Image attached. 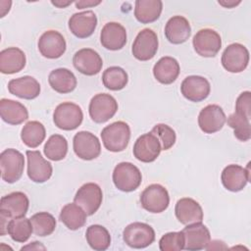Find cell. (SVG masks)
I'll return each instance as SVG.
<instances>
[{
  "label": "cell",
  "instance_id": "obj_1",
  "mask_svg": "<svg viewBox=\"0 0 251 251\" xmlns=\"http://www.w3.org/2000/svg\"><path fill=\"white\" fill-rule=\"evenodd\" d=\"M101 138L107 150L122 152L127 147L130 139L129 126L123 121L112 123L102 129Z\"/></svg>",
  "mask_w": 251,
  "mask_h": 251
},
{
  "label": "cell",
  "instance_id": "obj_2",
  "mask_svg": "<svg viewBox=\"0 0 251 251\" xmlns=\"http://www.w3.org/2000/svg\"><path fill=\"white\" fill-rule=\"evenodd\" d=\"M0 168L2 179L8 183H14L23 176L25 157L16 149H5L0 154Z\"/></svg>",
  "mask_w": 251,
  "mask_h": 251
},
{
  "label": "cell",
  "instance_id": "obj_3",
  "mask_svg": "<svg viewBox=\"0 0 251 251\" xmlns=\"http://www.w3.org/2000/svg\"><path fill=\"white\" fill-rule=\"evenodd\" d=\"M142 180L139 169L129 162L119 163L113 172L115 186L124 192H131L138 188Z\"/></svg>",
  "mask_w": 251,
  "mask_h": 251
},
{
  "label": "cell",
  "instance_id": "obj_4",
  "mask_svg": "<svg viewBox=\"0 0 251 251\" xmlns=\"http://www.w3.org/2000/svg\"><path fill=\"white\" fill-rule=\"evenodd\" d=\"M83 120L81 108L72 102H63L59 104L53 113V122L55 126L63 130H74L77 128Z\"/></svg>",
  "mask_w": 251,
  "mask_h": 251
},
{
  "label": "cell",
  "instance_id": "obj_5",
  "mask_svg": "<svg viewBox=\"0 0 251 251\" xmlns=\"http://www.w3.org/2000/svg\"><path fill=\"white\" fill-rule=\"evenodd\" d=\"M123 239L129 247L141 249L154 242L155 231L148 224L135 222L126 226L123 231Z\"/></svg>",
  "mask_w": 251,
  "mask_h": 251
},
{
  "label": "cell",
  "instance_id": "obj_6",
  "mask_svg": "<svg viewBox=\"0 0 251 251\" xmlns=\"http://www.w3.org/2000/svg\"><path fill=\"white\" fill-rule=\"evenodd\" d=\"M118 111V102L110 94L98 93L89 103L88 112L91 120L97 124H103L115 116Z\"/></svg>",
  "mask_w": 251,
  "mask_h": 251
},
{
  "label": "cell",
  "instance_id": "obj_7",
  "mask_svg": "<svg viewBox=\"0 0 251 251\" xmlns=\"http://www.w3.org/2000/svg\"><path fill=\"white\" fill-rule=\"evenodd\" d=\"M140 203L142 208L150 213H162L169 207V192L159 183L150 184L141 192Z\"/></svg>",
  "mask_w": 251,
  "mask_h": 251
},
{
  "label": "cell",
  "instance_id": "obj_8",
  "mask_svg": "<svg viewBox=\"0 0 251 251\" xmlns=\"http://www.w3.org/2000/svg\"><path fill=\"white\" fill-rule=\"evenodd\" d=\"M103 200L102 189L97 183L87 182L76 191L74 202L80 206L87 216H91L100 208Z\"/></svg>",
  "mask_w": 251,
  "mask_h": 251
},
{
  "label": "cell",
  "instance_id": "obj_9",
  "mask_svg": "<svg viewBox=\"0 0 251 251\" xmlns=\"http://www.w3.org/2000/svg\"><path fill=\"white\" fill-rule=\"evenodd\" d=\"M192 44L195 52L205 58L215 57L222 48L220 34L211 28H203L196 32Z\"/></svg>",
  "mask_w": 251,
  "mask_h": 251
},
{
  "label": "cell",
  "instance_id": "obj_10",
  "mask_svg": "<svg viewBox=\"0 0 251 251\" xmlns=\"http://www.w3.org/2000/svg\"><path fill=\"white\" fill-rule=\"evenodd\" d=\"M158 37L155 31L144 28L138 32L132 43V55L139 61L151 60L158 51Z\"/></svg>",
  "mask_w": 251,
  "mask_h": 251
},
{
  "label": "cell",
  "instance_id": "obj_11",
  "mask_svg": "<svg viewBox=\"0 0 251 251\" xmlns=\"http://www.w3.org/2000/svg\"><path fill=\"white\" fill-rule=\"evenodd\" d=\"M221 62L227 72L241 73L248 66L249 51L240 43H231L223 52Z\"/></svg>",
  "mask_w": 251,
  "mask_h": 251
},
{
  "label": "cell",
  "instance_id": "obj_12",
  "mask_svg": "<svg viewBox=\"0 0 251 251\" xmlns=\"http://www.w3.org/2000/svg\"><path fill=\"white\" fill-rule=\"evenodd\" d=\"M75 155L85 161L96 159L101 153V144L96 135L89 131H78L73 139Z\"/></svg>",
  "mask_w": 251,
  "mask_h": 251
},
{
  "label": "cell",
  "instance_id": "obj_13",
  "mask_svg": "<svg viewBox=\"0 0 251 251\" xmlns=\"http://www.w3.org/2000/svg\"><path fill=\"white\" fill-rule=\"evenodd\" d=\"M162 150L161 143L158 137L152 132H147L140 135L133 145V156L140 162H154Z\"/></svg>",
  "mask_w": 251,
  "mask_h": 251
},
{
  "label": "cell",
  "instance_id": "obj_14",
  "mask_svg": "<svg viewBox=\"0 0 251 251\" xmlns=\"http://www.w3.org/2000/svg\"><path fill=\"white\" fill-rule=\"evenodd\" d=\"M226 122V117L219 105L210 104L204 107L198 116V125L204 133H215L223 128Z\"/></svg>",
  "mask_w": 251,
  "mask_h": 251
},
{
  "label": "cell",
  "instance_id": "obj_15",
  "mask_svg": "<svg viewBox=\"0 0 251 251\" xmlns=\"http://www.w3.org/2000/svg\"><path fill=\"white\" fill-rule=\"evenodd\" d=\"M25 154L27 158V176L30 180L37 183L47 181L53 173L51 163L45 160L37 150H27Z\"/></svg>",
  "mask_w": 251,
  "mask_h": 251
},
{
  "label": "cell",
  "instance_id": "obj_16",
  "mask_svg": "<svg viewBox=\"0 0 251 251\" xmlns=\"http://www.w3.org/2000/svg\"><path fill=\"white\" fill-rule=\"evenodd\" d=\"M181 232L184 236V249L188 251L206 249L211 240L210 231L202 222L186 225Z\"/></svg>",
  "mask_w": 251,
  "mask_h": 251
},
{
  "label": "cell",
  "instance_id": "obj_17",
  "mask_svg": "<svg viewBox=\"0 0 251 251\" xmlns=\"http://www.w3.org/2000/svg\"><path fill=\"white\" fill-rule=\"evenodd\" d=\"M38 50L47 59L60 58L66 51L64 36L57 30H47L38 39Z\"/></svg>",
  "mask_w": 251,
  "mask_h": 251
},
{
  "label": "cell",
  "instance_id": "obj_18",
  "mask_svg": "<svg viewBox=\"0 0 251 251\" xmlns=\"http://www.w3.org/2000/svg\"><path fill=\"white\" fill-rule=\"evenodd\" d=\"M74 67L82 75H97L103 66L100 55L91 48H82L76 51L73 57Z\"/></svg>",
  "mask_w": 251,
  "mask_h": 251
},
{
  "label": "cell",
  "instance_id": "obj_19",
  "mask_svg": "<svg viewBox=\"0 0 251 251\" xmlns=\"http://www.w3.org/2000/svg\"><path fill=\"white\" fill-rule=\"evenodd\" d=\"M180 91L184 98L191 102L205 100L211 91V85L207 78L200 75L186 76L180 85Z\"/></svg>",
  "mask_w": 251,
  "mask_h": 251
},
{
  "label": "cell",
  "instance_id": "obj_20",
  "mask_svg": "<svg viewBox=\"0 0 251 251\" xmlns=\"http://www.w3.org/2000/svg\"><path fill=\"white\" fill-rule=\"evenodd\" d=\"M249 165L250 164H248L246 169L235 164L226 166L221 176V180L225 188L232 192L242 190L250 179Z\"/></svg>",
  "mask_w": 251,
  "mask_h": 251
},
{
  "label": "cell",
  "instance_id": "obj_21",
  "mask_svg": "<svg viewBox=\"0 0 251 251\" xmlns=\"http://www.w3.org/2000/svg\"><path fill=\"white\" fill-rule=\"evenodd\" d=\"M29 206L27 196L21 191H15L3 196L0 200V213L10 220L25 217Z\"/></svg>",
  "mask_w": 251,
  "mask_h": 251
},
{
  "label": "cell",
  "instance_id": "obj_22",
  "mask_svg": "<svg viewBox=\"0 0 251 251\" xmlns=\"http://www.w3.org/2000/svg\"><path fill=\"white\" fill-rule=\"evenodd\" d=\"M97 25V17L93 11H84L74 14L69 20L71 32L78 38L89 37Z\"/></svg>",
  "mask_w": 251,
  "mask_h": 251
},
{
  "label": "cell",
  "instance_id": "obj_23",
  "mask_svg": "<svg viewBox=\"0 0 251 251\" xmlns=\"http://www.w3.org/2000/svg\"><path fill=\"white\" fill-rule=\"evenodd\" d=\"M100 41L102 46L108 50H120L126 43V30L124 25L119 23H107L102 27Z\"/></svg>",
  "mask_w": 251,
  "mask_h": 251
},
{
  "label": "cell",
  "instance_id": "obj_24",
  "mask_svg": "<svg viewBox=\"0 0 251 251\" xmlns=\"http://www.w3.org/2000/svg\"><path fill=\"white\" fill-rule=\"evenodd\" d=\"M175 214L182 225L200 223L203 220V210L200 204L192 198L184 197L177 200L175 207Z\"/></svg>",
  "mask_w": 251,
  "mask_h": 251
},
{
  "label": "cell",
  "instance_id": "obj_25",
  "mask_svg": "<svg viewBox=\"0 0 251 251\" xmlns=\"http://www.w3.org/2000/svg\"><path fill=\"white\" fill-rule=\"evenodd\" d=\"M8 90L19 98L31 100L40 94V84L34 77L25 75L11 79L8 82Z\"/></svg>",
  "mask_w": 251,
  "mask_h": 251
},
{
  "label": "cell",
  "instance_id": "obj_26",
  "mask_svg": "<svg viewBox=\"0 0 251 251\" xmlns=\"http://www.w3.org/2000/svg\"><path fill=\"white\" fill-rule=\"evenodd\" d=\"M191 34L190 24L182 16H174L166 24L165 36L173 44L185 42Z\"/></svg>",
  "mask_w": 251,
  "mask_h": 251
},
{
  "label": "cell",
  "instance_id": "obj_27",
  "mask_svg": "<svg viewBox=\"0 0 251 251\" xmlns=\"http://www.w3.org/2000/svg\"><path fill=\"white\" fill-rule=\"evenodd\" d=\"M25 54L18 47H9L0 52V72L13 75L21 72L25 66Z\"/></svg>",
  "mask_w": 251,
  "mask_h": 251
},
{
  "label": "cell",
  "instance_id": "obj_28",
  "mask_svg": "<svg viewBox=\"0 0 251 251\" xmlns=\"http://www.w3.org/2000/svg\"><path fill=\"white\" fill-rule=\"evenodd\" d=\"M0 116L5 123L17 126L28 119V112L22 103L2 98L0 100Z\"/></svg>",
  "mask_w": 251,
  "mask_h": 251
},
{
  "label": "cell",
  "instance_id": "obj_29",
  "mask_svg": "<svg viewBox=\"0 0 251 251\" xmlns=\"http://www.w3.org/2000/svg\"><path fill=\"white\" fill-rule=\"evenodd\" d=\"M180 72L178 62L170 56H165L153 67V75L155 78L163 84L173 83L178 76Z\"/></svg>",
  "mask_w": 251,
  "mask_h": 251
},
{
  "label": "cell",
  "instance_id": "obj_30",
  "mask_svg": "<svg viewBox=\"0 0 251 251\" xmlns=\"http://www.w3.org/2000/svg\"><path fill=\"white\" fill-rule=\"evenodd\" d=\"M48 82L52 89L58 93H70L76 87V77L73 72L66 68L53 70L48 76Z\"/></svg>",
  "mask_w": 251,
  "mask_h": 251
},
{
  "label": "cell",
  "instance_id": "obj_31",
  "mask_svg": "<svg viewBox=\"0 0 251 251\" xmlns=\"http://www.w3.org/2000/svg\"><path fill=\"white\" fill-rule=\"evenodd\" d=\"M163 10L160 0H137L134 6V17L141 24H150L157 21Z\"/></svg>",
  "mask_w": 251,
  "mask_h": 251
},
{
  "label": "cell",
  "instance_id": "obj_32",
  "mask_svg": "<svg viewBox=\"0 0 251 251\" xmlns=\"http://www.w3.org/2000/svg\"><path fill=\"white\" fill-rule=\"evenodd\" d=\"M86 213L77 204H66L60 213V221L71 230H76L82 227L86 222Z\"/></svg>",
  "mask_w": 251,
  "mask_h": 251
},
{
  "label": "cell",
  "instance_id": "obj_33",
  "mask_svg": "<svg viewBox=\"0 0 251 251\" xmlns=\"http://www.w3.org/2000/svg\"><path fill=\"white\" fill-rule=\"evenodd\" d=\"M46 130L44 126L38 121H29L22 128V141L29 148L38 147L44 140Z\"/></svg>",
  "mask_w": 251,
  "mask_h": 251
},
{
  "label": "cell",
  "instance_id": "obj_34",
  "mask_svg": "<svg viewBox=\"0 0 251 251\" xmlns=\"http://www.w3.org/2000/svg\"><path fill=\"white\" fill-rule=\"evenodd\" d=\"M33 232L30 219L25 217L14 218L9 221L7 226V233L10 237L20 243H25Z\"/></svg>",
  "mask_w": 251,
  "mask_h": 251
},
{
  "label": "cell",
  "instance_id": "obj_35",
  "mask_svg": "<svg viewBox=\"0 0 251 251\" xmlns=\"http://www.w3.org/2000/svg\"><path fill=\"white\" fill-rule=\"evenodd\" d=\"M85 238L88 245L97 251H104L111 244V236L106 227L100 225H92L87 227Z\"/></svg>",
  "mask_w": 251,
  "mask_h": 251
},
{
  "label": "cell",
  "instance_id": "obj_36",
  "mask_svg": "<svg viewBox=\"0 0 251 251\" xmlns=\"http://www.w3.org/2000/svg\"><path fill=\"white\" fill-rule=\"evenodd\" d=\"M102 81L106 88L118 91L126 87L128 81V76L123 68L113 66L104 71L102 75Z\"/></svg>",
  "mask_w": 251,
  "mask_h": 251
},
{
  "label": "cell",
  "instance_id": "obj_37",
  "mask_svg": "<svg viewBox=\"0 0 251 251\" xmlns=\"http://www.w3.org/2000/svg\"><path fill=\"white\" fill-rule=\"evenodd\" d=\"M68 153V141L61 134L51 135L44 145V154L51 161H61Z\"/></svg>",
  "mask_w": 251,
  "mask_h": 251
},
{
  "label": "cell",
  "instance_id": "obj_38",
  "mask_svg": "<svg viewBox=\"0 0 251 251\" xmlns=\"http://www.w3.org/2000/svg\"><path fill=\"white\" fill-rule=\"evenodd\" d=\"M33 233L38 236H47L56 228L55 218L47 212H39L30 217Z\"/></svg>",
  "mask_w": 251,
  "mask_h": 251
},
{
  "label": "cell",
  "instance_id": "obj_39",
  "mask_svg": "<svg viewBox=\"0 0 251 251\" xmlns=\"http://www.w3.org/2000/svg\"><path fill=\"white\" fill-rule=\"evenodd\" d=\"M227 125L233 129L234 136L240 141H248L251 137L250 119L233 113L227 118Z\"/></svg>",
  "mask_w": 251,
  "mask_h": 251
},
{
  "label": "cell",
  "instance_id": "obj_40",
  "mask_svg": "<svg viewBox=\"0 0 251 251\" xmlns=\"http://www.w3.org/2000/svg\"><path fill=\"white\" fill-rule=\"evenodd\" d=\"M161 251H180L184 249V236L181 231H172L164 234L159 240Z\"/></svg>",
  "mask_w": 251,
  "mask_h": 251
},
{
  "label": "cell",
  "instance_id": "obj_41",
  "mask_svg": "<svg viewBox=\"0 0 251 251\" xmlns=\"http://www.w3.org/2000/svg\"><path fill=\"white\" fill-rule=\"evenodd\" d=\"M151 131L158 137L162 146V150H169L176 143V132L166 124H157Z\"/></svg>",
  "mask_w": 251,
  "mask_h": 251
},
{
  "label": "cell",
  "instance_id": "obj_42",
  "mask_svg": "<svg viewBox=\"0 0 251 251\" xmlns=\"http://www.w3.org/2000/svg\"><path fill=\"white\" fill-rule=\"evenodd\" d=\"M235 113L250 119L251 113V93L250 91H243L239 94L235 102Z\"/></svg>",
  "mask_w": 251,
  "mask_h": 251
},
{
  "label": "cell",
  "instance_id": "obj_43",
  "mask_svg": "<svg viewBox=\"0 0 251 251\" xmlns=\"http://www.w3.org/2000/svg\"><path fill=\"white\" fill-rule=\"evenodd\" d=\"M101 3V1H85V0H81V1H76L75 7L77 9H84V8H88V7H94L97 6Z\"/></svg>",
  "mask_w": 251,
  "mask_h": 251
},
{
  "label": "cell",
  "instance_id": "obj_44",
  "mask_svg": "<svg viewBox=\"0 0 251 251\" xmlns=\"http://www.w3.org/2000/svg\"><path fill=\"white\" fill-rule=\"evenodd\" d=\"M21 250H45V247L41 244V242L34 241V242H31L30 244H28L26 246L22 247Z\"/></svg>",
  "mask_w": 251,
  "mask_h": 251
},
{
  "label": "cell",
  "instance_id": "obj_45",
  "mask_svg": "<svg viewBox=\"0 0 251 251\" xmlns=\"http://www.w3.org/2000/svg\"><path fill=\"white\" fill-rule=\"evenodd\" d=\"M220 5H222V6H224L225 8H233V7H235V6H237L238 4H240L241 3V1L240 0H238V1H234V0H220L219 2H218Z\"/></svg>",
  "mask_w": 251,
  "mask_h": 251
},
{
  "label": "cell",
  "instance_id": "obj_46",
  "mask_svg": "<svg viewBox=\"0 0 251 251\" xmlns=\"http://www.w3.org/2000/svg\"><path fill=\"white\" fill-rule=\"evenodd\" d=\"M11 5H12V2L11 1H1L0 2V6H1V18H3L9 11L10 9L8 8H11Z\"/></svg>",
  "mask_w": 251,
  "mask_h": 251
},
{
  "label": "cell",
  "instance_id": "obj_47",
  "mask_svg": "<svg viewBox=\"0 0 251 251\" xmlns=\"http://www.w3.org/2000/svg\"><path fill=\"white\" fill-rule=\"evenodd\" d=\"M51 3L58 8H65L72 4V1H51Z\"/></svg>",
  "mask_w": 251,
  "mask_h": 251
}]
</instances>
